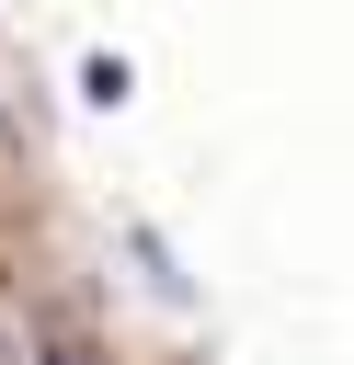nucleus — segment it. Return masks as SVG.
<instances>
[{"label":"nucleus","mask_w":354,"mask_h":365,"mask_svg":"<svg viewBox=\"0 0 354 365\" xmlns=\"http://www.w3.org/2000/svg\"><path fill=\"white\" fill-rule=\"evenodd\" d=\"M34 365H91V354H80V342H46V354H34Z\"/></svg>","instance_id":"nucleus-1"}]
</instances>
